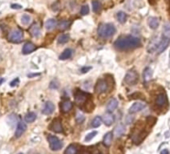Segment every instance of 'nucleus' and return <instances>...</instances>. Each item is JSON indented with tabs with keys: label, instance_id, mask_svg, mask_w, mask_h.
<instances>
[{
	"label": "nucleus",
	"instance_id": "31",
	"mask_svg": "<svg viewBox=\"0 0 170 154\" xmlns=\"http://www.w3.org/2000/svg\"><path fill=\"white\" fill-rule=\"evenodd\" d=\"M92 8H93V11L94 12H99L102 8L101 3L98 1V0H93L92 1Z\"/></svg>",
	"mask_w": 170,
	"mask_h": 154
},
{
	"label": "nucleus",
	"instance_id": "42",
	"mask_svg": "<svg viewBox=\"0 0 170 154\" xmlns=\"http://www.w3.org/2000/svg\"><path fill=\"white\" fill-rule=\"evenodd\" d=\"M160 154H169V151L167 150V149H163V150L160 152Z\"/></svg>",
	"mask_w": 170,
	"mask_h": 154
},
{
	"label": "nucleus",
	"instance_id": "11",
	"mask_svg": "<svg viewBox=\"0 0 170 154\" xmlns=\"http://www.w3.org/2000/svg\"><path fill=\"white\" fill-rule=\"evenodd\" d=\"M54 109H55V106L52 102L46 101L44 106H43V109H42V113L45 114V115H50L54 112Z\"/></svg>",
	"mask_w": 170,
	"mask_h": 154
},
{
	"label": "nucleus",
	"instance_id": "5",
	"mask_svg": "<svg viewBox=\"0 0 170 154\" xmlns=\"http://www.w3.org/2000/svg\"><path fill=\"white\" fill-rule=\"evenodd\" d=\"M124 81H125V83L128 85L135 84L138 81V73L134 69L127 71L125 74V77H124Z\"/></svg>",
	"mask_w": 170,
	"mask_h": 154
},
{
	"label": "nucleus",
	"instance_id": "30",
	"mask_svg": "<svg viewBox=\"0 0 170 154\" xmlns=\"http://www.w3.org/2000/svg\"><path fill=\"white\" fill-rule=\"evenodd\" d=\"M36 119V114L34 112H29L26 114V116H25V121L27 123H32L35 121Z\"/></svg>",
	"mask_w": 170,
	"mask_h": 154
},
{
	"label": "nucleus",
	"instance_id": "33",
	"mask_svg": "<svg viewBox=\"0 0 170 154\" xmlns=\"http://www.w3.org/2000/svg\"><path fill=\"white\" fill-rule=\"evenodd\" d=\"M162 35L165 37H169L170 38V24L166 23L163 27V31H162Z\"/></svg>",
	"mask_w": 170,
	"mask_h": 154
},
{
	"label": "nucleus",
	"instance_id": "20",
	"mask_svg": "<svg viewBox=\"0 0 170 154\" xmlns=\"http://www.w3.org/2000/svg\"><path fill=\"white\" fill-rule=\"evenodd\" d=\"M72 106H73V104H72L71 101H69V100H64L61 103V110H62V112H64V113L69 112V111L72 109Z\"/></svg>",
	"mask_w": 170,
	"mask_h": 154
},
{
	"label": "nucleus",
	"instance_id": "40",
	"mask_svg": "<svg viewBox=\"0 0 170 154\" xmlns=\"http://www.w3.org/2000/svg\"><path fill=\"white\" fill-rule=\"evenodd\" d=\"M50 88L51 89H56V88H58V82H56V81H52V82L50 83Z\"/></svg>",
	"mask_w": 170,
	"mask_h": 154
},
{
	"label": "nucleus",
	"instance_id": "46",
	"mask_svg": "<svg viewBox=\"0 0 170 154\" xmlns=\"http://www.w3.org/2000/svg\"><path fill=\"white\" fill-rule=\"evenodd\" d=\"M100 154H101V153H100Z\"/></svg>",
	"mask_w": 170,
	"mask_h": 154
},
{
	"label": "nucleus",
	"instance_id": "12",
	"mask_svg": "<svg viewBox=\"0 0 170 154\" xmlns=\"http://www.w3.org/2000/svg\"><path fill=\"white\" fill-rule=\"evenodd\" d=\"M159 42H160V39H158L157 37H154L152 39V41L149 43L147 47V51L149 53H153L154 51H157L158 49V45H159Z\"/></svg>",
	"mask_w": 170,
	"mask_h": 154
},
{
	"label": "nucleus",
	"instance_id": "1",
	"mask_svg": "<svg viewBox=\"0 0 170 154\" xmlns=\"http://www.w3.org/2000/svg\"><path fill=\"white\" fill-rule=\"evenodd\" d=\"M141 45V40L138 37H135L132 35L121 36L114 42V47L118 50H131L134 48H137Z\"/></svg>",
	"mask_w": 170,
	"mask_h": 154
},
{
	"label": "nucleus",
	"instance_id": "7",
	"mask_svg": "<svg viewBox=\"0 0 170 154\" xmlns=\"http://www.w3.org/2000/svg\"><path fill=\"white\" fill-rule=\"evenodd\" d=\"M108 90V84L106 82L105 80L103 79H99L97 81L96 83V86H95V92L101 94V93H104Z\"/></svg>",
	"mask_w": 170,
	"mask_h": 154
},
{
	"label": "nucleus",
	"instance_id": "45",
	"mask_svg": "<svg viewBox=\"0 0 170 154\" xmlns=\"http://www.w3.org/2000/svg\"><path fill=\"white\" fill-rule=\"evenodd\" d=\"M149 1H150V2H151V1H152V0H149Z\"/></svg>",
	"mask_w": 170,
	"mask_h": 154
},
{
	"label": "nucleus",
	"instance_id": "16",
	"mask_svg": "<svg viewBox=\"0 0 170 154\" xmlns=\"http://www.w3.org/2000/svg\"><path fill=\"white\" fill-rule=\"evenodd\" d=\"M117 107H118V101L117 99H114V98L113 99H110L107 105H106V109H107L109 113H112L113 111H115Z\"/></svg>",
	"mask_w": 170,
	"mask_h": 154
},
{
	"label": "nucleus",
	"instance_id": "41",
	"mask_svg": "<svg viewBox=\"0 0 170 154\" xmlns=\"http://www.w3.org/2000/svg\"><path fill=\"white\" fill-rule=\"evenodd\" d=\"M18 83H19V78H15L13 81H11V82H10V86H11V87L16 86V85L18 84Z\"/></svg>",
	"mask_w": 170,
	"mask_h": 154
},
{
	"label": "nucleus",
	"instance_id": "32",
	"mask_svg": "<svg viewBox=\"0 0 170 154\" xmlns=\"http://www.w3.org/2000/svg\"><path fill=\"white\" fill-rule=\"evenodd\" d=\"M101 122H102L101 117H100V116H96V117L92 120V122H91V126H92L93 128H97V127H99V126L101 125Z\"/></svg>",
	"mask_w": 170,
	"mask_h": 154
},
{
	"label": "nucleus",
	"instance_id": "28",
	"mask_svg": "<svg viewBox=\"0 0 170 154\" xmlns=\"http://www.w3.org/2000/svg\"><path fill=\"white\" fill-rule=\"evenodd\" d=\"M78 153V147L76 146L75 144H71L69 145L66 149L64 154H77Z\"/></svg>",
	"mask_w": 170,
	"mask_h": 154
},
{
	"label": "nucleus",
	"instance_id": "8",
	"mask_svg": "<svg viewBox=\"0 0 170 154\" xmlns=\"http://www.w3.org/2000/svg\"><path fill=\"white\" fill-rule=\"evenodd\" d=\"M170 43V38L169 37H165V36H161V39L158 45V49H157V53H162L163 51L168 47Z\"/></svg>",
	"mask_w": 170,
	"mask_h": 154
},
{
	"label": "nucleus",
	"instance_id": "35",
	"mask_svg": "<svg viewBox=\"0 0 170 154\" xmlns=\"http://www.w3.org/2000/svg\"><path fill=\"white\" fill-rule=\"evenodd\" d=\"M96 135H97V131H92L89 134H87L86 136H85L84 141L85 142H88V141H90V140H92L93 138H94Z\"/></svg>",
	"mask_w": 170,
	"mask_h": 154
},
{
	"label": "nucleus",
	"instance_id": "44",
	"mask_svg": "<svg viewBox=\"0 0 170 154\" xmlns=\"http://www.w3.org/2000/svg\"><path fill=\"white\" fill-rule=\"evenodd\" d=\"M18 154H23V153H18Z\"/></svg>",
	"mask_w": 170,
	"mask_h": 154
},
{
	"label": "nucleus",
	"instance_id": "26",
	"mask_svg": "<svg viewBox=\"0 0 170 154\" xmlns=\"http://www.w3.org/2000/svg\"><path fill=\"white\" fill-rule=\"evenodd\" d=\"M116 19L119 23H125L126 22V20H127V15L125 12H123V11H118L117 13H116Z\"/></svg>",
	"mask_w": 170,
	"mask_h": 154
},
{
	"label": "nucleus",
	"instance_id": "17",
	"mask_svg": "<svg viewBox=\"0 0 170 154\" xmlns=\"http://www.w3.org/2000/svg\"><path fill=\"white\" fill-rule=\"evenodd\" d=\"M30 33H31V35L34 36V37H39L40 33H41V29H40L39 24L33 23L31 25V27H30Z\"/></svg>",
	"mask_w": 170,
	"mask_h": 154
},
{
	"label": "nucleus",
	"instance_id": "19",
	"mask_svg": "<svg viewBox=\"0 0 170 154\" xmlns=\"http://www.w3.org/2000/svg\"><path fill=\"white\" fill-rule=\"evenodd\" d=\"M152 76H153V70L151 69L150 67H146L145 69L143 71V79L145 82H148L152 79Z\"/></svg>",
	"mask_w": 170,
	"mask_h": 154
},
{
	"label": "nucleus",
	"instance_id": "37",
	"mask_svg": "<svg viewBox=\"0 0 170 154\" xmlns=\"http://www.w3.org/2000/svg\"><path fill=\"white\" fill-rule=\"evenodd\" d=\"M84 120H85L84 115L81 112H78L77 115H76V122H77V123H82V122H84Z\"/></svg>",
	"mask_w": 170,
	"mask_h": 154
},
{
	"label": "nucleus",
	"instance_id": "13",
	"mask_svg": "<svg viewBox=\"0 0 170 154\" xmlns=\"http://www.w3.org/2000/svg\"><path fill=\"white\" fill-rule=\"evenodd\" d=\"M26 128H27L26 124L22 121H19L18 124H17V128H16V131H15V137H17V138L20 137V136L25 132Z\"/></svg>",
	"mask_w": 170,
	"mask_h": 154
},
{
	"label": "nucleus",
	"instance_id": "43",
	"mask_svg": "<svg viewBox=\"0 0 170 154\" xmlns=\"http://www.w3.org/2000/svg\"><path fill=\"white\" fill-rule=\"evenodd\" d=\"M3 81H4V80H3V79H0V84H1V83H2V82H3Z\"/></svg>",
	"mask_w": 170,
	"mask_h": 154
},
{
	"label": "nucleus",
	"instance_id": "27",
	"mask_svg": "<svg viewBox=\"0 0 170 154\" xmlns=\"http://www.w3.org/2000/svg\"><path fill=\"white\" fill-rule=\"evenodd\" d=\"M69 34H61L57 37V43L58 44H65L69 41Z\"/></svg>",
	"mask_w": 170,
	"mask_h": 154
},
{
	"label": "nucleus",
	"instance_id": "3",
	"mask_svg": "<svg viewBox=\"0 0 170 154\" xmlns=\"http://www.w3.org/2000/svg\"><path fill=\"white\" fill-rule=\"evenodd\" d=\"M24 39V34L21 29H14L8 34V40L12 43H20Z\"/></svg>",
	"mask_w": 170,
	"mask_h": 154
},
{
	"label": "nucleus",
	"instance_id": "4",
	"mask_svg": "<svg viewBox=\"0 0 170 154\" xmlns=\"http://www.w3.org/2000/svg\"><path fill=\"white\" fill-rule=\"evenodd\" d=\"M48 142H49V146L51 148V150L53 151H58L62 148L63 144L61 142V140L57 138L56 136L53 135H49L48 136Z\"/></svg>",
	"mask_w": 170,
	"mask_h": 154
},
{
	"label": "nucleus",
	"instance_id": "24",
	"mask_svg": "<svg viewBox=\"0 0 170 154\" xmlns=\"http://www.w3.org/2000/svg\"><path fill=\"white\" fill-rule=\"evenodd\" d=\"M103 122H104L105 125H107V126L112 125V123L114 122V116L109 112L106 113L103 116Z\"/></svg>",
	"mask_w": 170,
	"mask_h": 154
},
{
	"label": "nucleus",
	"instance_id": "10",
	"mask_svg": "<svg viewBox=\"0 0 170 154\" xmlns=\"http://www.w3.org/2000/svg\"><path fill=\"white\" fill-rule=\"evenodd\" d=\"M155 104L156 106H158V107L162 108L164 107L165 105L167 104V96L165 93H160L157 95L156 99H155Z\"/></svg>",
	"mask_w": 170,
	"mask_h": 154
},
{
	"label": "nucleus",
	"instance_id": "6",
	"mask_svg": "<svg viewBox=\"0 0 170 154\" xmlns=\"http://www.w3.org/2000/svg\"><path fill=\"white\" fill-rule=\"evenodd\" d=\"M145 107H146V104L144 103V102L137 101V102H134V103L130 106L128 112H129V114H134V113L140 112V111L143 110Z\"/></svg>",
	"mask_w": 170,
	"mask_h": 154
},
{
	"label": "nucleus",
	"instance_id": "18",
	"mask_svg": "<svg viewBox=\"0 0 170 154\" xmlns=\"http://www.w3.org/2000/svg\"><path fill=\"white\" fill-rule=\"evenodd\" d=\"M148 25H149V27L151 29H157L159 26V18H157V17H149L148 18Z\"/></svg>",
	"mask_w": 170,
	"mask_h": 154
},
{
	"label": "nucleus",
	"instance_id": "15",
	"mask_svg": "<svg viewBox=\"0 0 170 154\" xmlns=\"http://www.w3.org/2000/svg\"><path fill=\"white\" fill-rule=\"evenodd\" d=\"M50 129L56 132V133H62L63 132V127H62V124L59 120H54L50 125Z\"/></svg>",
	"mask_w": 170,
	"mask_h": 154
},
{
	"label": "nucleus",
	"instance_id": "2",
	"mask_svg": "<svg viewBox=\"0 0 170 154\" xmlns=\"http://www.w3.org/2000/svg\"><path fill=\"white\" fill-rule=\"evenodd\" d=\"M97 33L101 38H110L116 33V28L112 23L100 24L97 29Z\"/></svg>",
	"mask_w": 170,
	"mask_h": 154
},
{
	"label": "nucleus",
	"instance_id": "21",
	"mask_svg": "<svg viewBox=\"0 0 170 154\" xmlns=\"http://www.w3.org/2000/svg\"><path fill=\"white\" fill-rule=\"evenodd\" d=\"M125 133V126L123 124H118L114 129V135L117 137H121V136Z\"/></svg>",
	"mask_w": 170,
	"mask_h": 154
},
{
	"label": "nucleus",
	"instance_id": "34",
	"mask_svg": "<svg viewBox=\"0 0 170 154\" xmlns=\"http://www.w3.org/2000/svg\"><path fill=\"white\" fill-rule=\"evenodd\" d=\"M21 22H22V24H24V25H28L31 22V17L28 14L22 15V17H21Z\"/></svg>",
	"mask_w": 170,
	"mask_h": 154
},
{
	"label": "nucleus",
	"instance_id": "36",
	"mask_svg": "<svg viewBox=\"0 0 170 154\" xmlns=\"http://www.w3.org/2000/svg\"><path fill=\"white\" fill-rule=\"evenodd\" d=\"M88 13H89V6L85 4V5H83L81 7V9H80V14L85 16V15H87Z\"/></svg>",
	"mask_w": 170,
	"mask_h": 154
},
{
	"label": "nucleus",
	"instance_id": "29",
	"mask_svg": "<svg viewBox=\"0 0 170 154\" xmlns=\"http://www.w3.org/2000/svg\"><path fill=\"white\" fill-rule=\"evenodd\" d=\"M69 26H70V21L68 20H62L58 24L59 30H65V29H67Z\"/></svg>",
	"mask_w": 170,
	"mask_h": 154
},
{
	"label": "nucleus",
	"instance_id": "38",
	"mask_svg": "<svg viewBox=\"0 0 170 154\" xmlns=\"http://www.w3.org/2000/svg\"><path fill=\"white\" fill-rule=\"evenodd\" d=\"M92 69V67L91 66H84V67H82L81 69H80V73H87L88 71H90Z\"/></svg>",
	"mask_w": 170,
	"mask_h": 154
},
{
	"label": "nucleus",
	"instance_id": "14",
	"mask_svg": "<svg viewBox=\"0 0 170 154\" xmlns=\"http://www.w3.org/2000/svg\"><path fill=\"white\" fill-rule=\"evenodd\" d=\"M35 49H36V45L35 44L32 43V42H26V43L23 45L22 53L24 55H26V54H29V53L33 52V51Z\"/></svg>",
	"mask_w": 170,
	"mask_h": 154
},
{
	"label": "nucleus",
	"instance_id": "23",
	"mask_svg": "<svg viewBox=\"0 0 170 154\" xmlns=\"http://www.w3.org/2000/svg\"><path fill=\"white\" fill-rule=\"evenodd\" d=\"M57 26V21L55 20L54 18H50L45 22V28L47 30H53V29Z\"/></svg>",
	"mask_w": 170,
	"mask_h": 154
},
{
	"label": "nucleus",
	"instance_id": "25",
	"mask_svg": "<svg viewBox=\"0 0 170 154\" xmlns=\"http://www.w3.org/2000/svg\"><path fill=\"white\" fill-rule=\"evenodd\" d=\"M112 140H113V134H112V132H108V133H106L104 135V137H103V143H104L105 146L109 147L110 145H111V143H112Z\"/></svg>",
	"mask_w": 170,
	"mask_h": 154
},
{
	"label": "nucleus",
	"instance_id": "9",
	"mask_svg": "<svg viewBox=\"0 0 170 154\" xmlns=\"http://www.w3.org/2000/svg\"><path fill=\"white\" fill-rule=\"evenodd\" d=\"M87 97H88V95L85 92L77 90V91H76V93H75V102L78 105H82V104L85 103V102H86Z\"/></svg>",
	"mask_w": 170,
	"mask_h": 154
},
{
	"label": "nucleus",
	"instance_id": "39",
	"mask_svg": "<svg viewBox=\"0 0 170 154\" xmlns=\"http://www.w3.org/2000/svg\"><path fill=\"white\" fill-rule=\"evenodd\" d=\"M10 7L12 8V9H21V8H22V5L17 4V3H13V4H11Z\"/></svg>",
	"mask_w": 170,
	"mask_h": 154
},
{
	"label": "nucleus",
	"instance_id": "22",
	"mask_svg": "<svg viewBox=\"0 0 170 154\" xmlns=\"http://www.w3.org/2000/svg\"><path fill=\"white\" fill-rule=\"evenodd\" d=\"M72 54H73V51H72L71 48H66L63 52L60 54V56H59V59L60 60H66V59H69Z\"/></svg>",
	"mask_w": 170,
	"mask_h": 154
}]
</instances>
